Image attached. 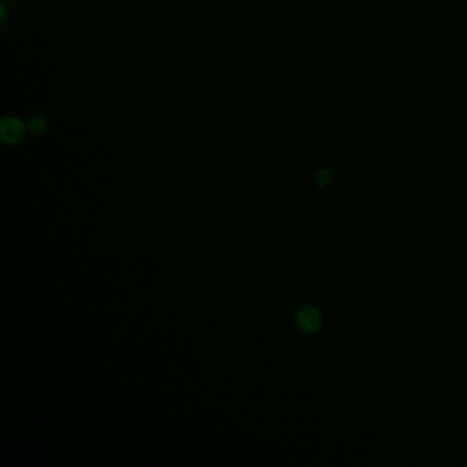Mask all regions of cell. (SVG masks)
<instances>
[{
  "mask_svg": "<svg viewBox=\"0 0 467 467\" xmlns=\"http://www.w3.org/2000/svg\"><path fill=\"white\" fill-rule=\"evenodd\" d=\"M28 128L24 125V122L13 115L4 117L0 121V138L6 144H18L25 138V131Z\"/></svg>",
  "mask_w": 467,
  "mask_h": 467,
  "instance_id": "obj_1",
  "label": "cell"
},
{
  "mask_svg": "<svg viewBox=\"0 0 467 467\" xmlns=\"http://www.w3.org/2000/svg\"><path fill=\"white\" fill-rule=\"evenodd\" d=\"M295 322L304 333H315L321 328L322 318L320 311L311 305H303L295 314Z\"/></svg>",
  "mask_w": 467,
  "mask_h": 467,
  "instance_id": "obj_2",
  "label": "cell"
},
{
  "mask_svg": "<svg viewBox=\"0 0 467 467\" xmlns=\"http://www.w3.org/2000/svg\"><path fill=\"white\" fill-rule=\"evenodd\" d=\"M331 180H333V171L330 169H324V170L318 171L315 176V183H317L318 188L328 185Z\"/></svg>",
  "mask_w": 467,
  "mask_h": 467,
  "instance_id": "obj_4",
  "label": "cell"
},
{
  "mask_svg": "<svg viewBox=\"0 0 467 467\" xmlns=\"http://www.w3.org/2000/svg\"><path fill=\"white\" fill-rule=\"evenodd\" d=\"M27 128L32 135H43L47 131V119L41 115H33L29 118Z\"/></svg>",
  "mask_w": 467,
  "mask_h": 467,
  "instance_id": "obj_3",
  "label": "cell"
}]
</instances>
